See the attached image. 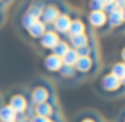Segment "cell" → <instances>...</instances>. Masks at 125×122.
Instances as JSON below:
<instances>
[{
    "label": "cell",
    "mask_w": 125,
    "mask_h": 122,
    "mask_svg": "<svg viewBox=\"0 0 125 122\" xmlns=\"http://www.w3.org/2000/svg\"><path fill=\"white\" fill-rule=\"evenodd\" d=\"M27 93H29V101L32 106L45 103V101H50V100H55V89H53V85L47 79L34 80L29 85Z\"/></svg>",
    "instance_id": "6da1fadb"
},
{
    "label": "cell",
    "mask_w": 125,
    "mask_h": 122,
    "mask_svg": "<svg viewBox=\"0 0 125 122\" xmlns=\"http://www.w3.org/2000/svg\"><path fill=\"white\" fill-rule=\"evenodd\" d=\"M7 104L16 112V114H27L29 117L34 116V109L32 104L29 101V93L27 89H16L8 95L7 98Z\"/></svg>",
    "instance_id": "7a4b0ae2"
},
{
    "label": "cell",
    "mask_w": 125,
    "mask_h": 122,
    "mask_svg": "<svg viewBox=\"0 0 125 122\" xmlns=\"http://www.w3.org/2000/svg\"><path fill=\"white\" fill-rule=\"evenodd\" d=\"M96 90L104 96H120L122 93H125V87L122 85V80L114 77L111 72L99 76L98 84H96Z\"/></svg>",
    "instance_id": "3957f363"
},
{
    "label": "cell",
    "mask_w": 125,
    "mask_h": 122,
    "mask_svg": "<svg viewBox=\"0 0 125 122\" xmlns=\"http://www.w3.org/2000/svg\"><path fill=\"white\" fill-rule=\"evenodd\" d=\"M64 11H67V8L61 0H48V2H45V5H43L40 21L50 27L53 22L56 21V18H58L61 13H64Z\"/></svg>",
    "instance_id": "277c9868"
},
{
    "label": "cell",
    "mask_w": 125,
    "mask_h": 122,
    "mask_svg": "<svg viewBox=\"0 0 125 122\" xmlns=\"http://www.w3.org/2000/svg\"><path fill=\"white\" fill-rule=\"evenodd\" d=\"M75 72L82 77H90V76H95L99 69V63L96 56H79L77 63L74 66Z\"/></svg>",
    "instance_id": "5b68a950"
},
{
    "label": "cell",
    "mask_w": 125,
    "mask_h": 122,
    "mask_svg": "<svg viewBox=\"0 0 125 122\" xmlns=\"http://www.w3.org/2000/svg\"><path fill=\"white\" fill-rule=\"evenodd\" d=\"M87 21H88V24L93 27V29H96L98 32H104V31L109 29L106 11H88Z\"/></svg>",
    "instance_id": "8992f818"
},
{
    "label": "cell",
    "mask_w": 125,
    "mask_h": 122,
    "mask_svg": "<svg viewBox=\"0 0 125 122\" xmlns=\"http://www.w3.org/2000/svg\"><path fill=\"white\" fill-rule=\"evenodd\" d=\"M32 109H34V114L43 116V117H47V119H53V117L58 116V104H56V100H50V101H45V103L35 104Z\"/></svg>",
    "instance_id": "52a82bcc"
},
{
    "label": "cell",
    "mask_w": 125,
    "mask_h": 122,
    "mask_svg": "<svg viewBox=\"0 0 125 122\" xmlns=\"http://www.w3.org/2000/svg\"><path fill=\"white\" fill-rule=\"evenodd\" d=\"M71 15L67 13V11H64V13H61V15L56 18V21L53 22L52 29L55 31L58 35H61V37H64V35H67V32H69V26H71Z\"/></svg>",
    "instance_id": "ba28073f"
},
{
    "label": "cell",
    "mask_w": 125,
    "mask_h": 122,
    "mask_svg": "<svg viewBox=\"0 0 125 122\" xmlns=\"http://www.w3.org/2000/svg\"><path fill=\"white\" fill-rule=\"evenodd\" d=\"M59 40H61V35H58V34H56L52 27H48V29L45 31V34L42 35L40 39H39V45H40L43 50L52 52L53 48H55V45L58 44Z\"/></svg>",
    "instance_id": "9c48e42d"
},
{
    "label": "cell",
    "mask_w": 125,
    "mask_h": 122,
    "mask_svg": "<svg viewBox=\"0 0 125 122\" xmlns=\"http://www.w3.org/2000/svg\"><path fill=\"white\" fill-rule=\"evenodd\" d=\"M42 63H43V67L47 72H50V74H58L59 69L62 67V59L61 56L55 55V53H48V55H45V58L42 59Z\"/></svg>",
    "instance_id": "30bf717a"
},
{
    "label": "cell",
    "mask_w": 125,
    "mask_h": 122,
    "mask_svg": "<svg viewBox=\"0 0 125 122\" xmlns=\"http://www.w3.org/2000/svg\"><path fill=\"white\" fill-rule=\"evenodd\" d=\"M67 42H69L71 48H74V50H79V48L82 47H87V45H92V37H90L88 34H79V35H69L67 37Z\"/></svg>",
    "instance_id": "8fae6325"
},
{
    "label": "cell",
    "mask_w": 125,
    "mask_h": 122,
    "mask_svg": "<svg viewBox=\"0 0 125 122\" xmlns=\"http://www.w3.org/2000/svg\"><path fill=\"white\" fill-rule=\"evenodd\" d=\"M48 29L47 24H43V22L39 19V21H35L34 24H31L29 27L26 29V34H27V37L32 39V40H39V39L42 37L45 34V31Z\"/></svg>",
    "instance_id": "7c38bea8"
},
{
    "label": "cell",
    "mask_w": 125,
    "mask_h": 122,
    "mask_svg": "<svg viewBox=\"0 0 125 122\" xmlns=\"http://www.w3.org/2000/svg\"><path fill=\"white\" fill-rule=\"evenodd\" d=\"M87 32V24L82 18H72L71 19V26H69V32H67L66 37L69 35H79V34H85Z\"/></svg>",
    "instance_id": "4fadbf2b"
},
{
    "label": "cell",
    "mask_w": 125,
    "mask_h": 122,
    "mask_svg": "<svg viewBox=\"0 0 125 122\" xmlns=\"http://www.w3.org/2000/svg\"><path fill=\"white\" fill-rule=\"evenodd\" d=\"M124 24V18H122L120 10H112L107 13V26L109 29H117Z\"/></svg>",
    "instance_id": "5bb4252c"
},
{
    "label": "cell",
    "mask_w": 125,
    "mask_h": 122,
    "mask_svg": "<svg viewBox=\"0 0 125 122\" xmlns=\"http://www.w3.org/2000/svg\"><path fill=\"white\" fill-rule=\"evenodd\" d=\"M43 5H45V0H32V2L26 7V10H24V11L29 13V15H32L35 19H40Z\"/></svg>",
    "instance_id": "9a60e30c"
},
{
    "label": "cell",
    "mask_w": 125,
    "mask_h": 122,
    "mask_svg": "<svg viewBox=\"0 0 125 122\" xmlns=\"http://www.w3.org/2000/svg\"><path fill=\"white\" fill-rule=\"evenodd\" d=\"M16 117H18V114L7 103H2V106H0V122H16Z\"/></svg>",
    "instance_id": "2e32d148"
},
{
    "label": "cell",
    "mask_w": 125,
    "mask_h": 122,
    "mask_svg": "<svg viewBox=\"0 0 125 122\" xmlns=\"http://www.w3.org/2000/svg\"><path fill=\"white\" fill-rule=\"evenodd\" d=\"M62 64H66V66H75L79 59V55H77V50H74V48H69L64 55H62Z\"/></svg>",
    "instance_id": "e0dca14e"
},
{
    "label": "cell",
    "mask_w": 125,
    "mask_h": 122,
    "mask_svg": "<svg viewBox=\"0 0 125 122\" xmlns=\"http://www.w3.org/2000/svg\"><path fill=\"white\" fill-rule=\"evenodd\" d=\"M35 21H39V19H35L32 15H29V13H26V11H22V13H21V16H19L18 24H19V27H21L22 31H26L27 27H29L31 24H34Z\"/></svg>",
    "instance_id": "ac0fdd59"
},
{
    "label": "cell",
    "mask_w": 125,
    "mask_h": 122,
    "mask_svg": "<svg viewBox=\"0 0 125 122\" xmlns=\"http://www.w3.org/2000/svg\"><path fill=\"white\" fill-rule=\"evenodd\" d=\"M109 72L114 76V77H117L119 80H122V79L125 77V63H124V61H117V63H114L112 66H111Z\"/></svg>",
    "instance_id": "d6986e66"
},
{
    "label": "cell",
    "mask_w": 125,
    "mask_h": 122,
    "mask_svg": "<svg viewBox=\"0 0 125 122\" xmlns=\"http://www.w3.org/2000/svg\"><path fill=\"white\" fill-rule=\"evenodd\" d=\"M58 76H59L61 79H64V80H72V79H75L77 72H75L74 66H66V64H62V67L59 69Z\"/></svg>",
    "instance_id": "ffe728a7"
},
{
    "label": "cell",
    "mask_w": 125,
    "mask_h": 122,
    "mask_svg": "<svg viewBox=\"0 0 125 122\" xmlns=\"http://www.w3.org/2000/svg\"><path fill=\"white\" fill-rule=\"evenodd\" d=\"M69 48H71L69 42L64 40V39H61V40H59L58 44L55 45V48L52 50V53H55V55H58V56H61V58H62V55H64V53H66Z\"/></svg>",
    "instance_id": "44dd1931"
},
{
    "label": "cell",
    "mask_w": 125,
    "mask_h": 122,
    "mask_svg": "<svg viewBox=\"0 0 125 122\" xmlns=\"http://www.w3.org/2000/svg\"><path fill=\"white\" fill-rule=\"evenodd\" d=\"M77 122H99V117L93 112H82Z\"/></svg>",
    "instance_id": "7402d4cb"
},
{
    "label": "cell",
    "mask_w": 125,
    "mask_h": 122,
    "mask_svg": "<svg viewBox=\"0 0 125 122\" xmlns=\"http://www.w3.org/2000/svg\"><path fill=\"white\" fill-rule=\"evenodd\" d=\"M88 10L90 11H104V5L98 0H90L88 2Z\"/></svg>",
    "instance_id": "603a6c76"
},
{
    "label": "cell",
    "mask_w": 125,
    "mask_h": 122,
    "mask_svg": "<svg viewBox=\"0 0 125 122\" xmlns=\"http://www.w3.org/2000/svg\"><path fill=\"white\" fill-rule=\"evenodd\" d=\"M50 119H47V117H43V116H37V114H34L32 117H31V122H48Z\"/></svg>",
    "instance_id": "cb8c5ba5"
},
{
    "label": "cell",
    "mask_w": 125,
    "mask_h": 122,
    "mask_svg": "<svg viewBox=\"0 0 125 122\" xmlns=\"http://www.w3.org/2000/svg\"><path fill=\"white\" fill-rule=\"evenodd\" d=\"M98 2H101V3L104 5V8H106V7H109V5H112L115 0H98Z\"/></svg>",
    "instance_id": "d4e9b609"
},
{
    "label": "cell",
    "mask_w": 125,
    "mask_h": 122,
    "mask_svg": "<svg viewBox=\"0 0 125 122\" xmlns=\"http://www.w3.org/2000/svg\"><path fill=\"white\" fill-rule=\"evenodd\" d=\"M3 21H5V11L3 8H0V26L3 24Z\"/></svg>",
    "instance_id": "484cf974"
},
{
    "label": "cell",
    "mask_w": 125,
    "mask_h": 122,
    "mask_svg": "<svg viewBox=\"0 0 125 122\" xmlns=\"http://www.w3.org/2000/svg\"><path fill=\"white\" fill-rule=\"evenodd\" d=\"M11 0H0V8H3V7H7L8 3H10Z\"/></svg>",
    "instance_id": "4316f807"
},
{
    "label": "cell",
    "mask_w": 125,
    "mask_h": 122,
    "mask_svg": "<svg viewBox=\"0 0 125 122\" xmlns=\"http://www.w3.org/2000/svg\"><path fill=\"white\" fill-rule=\"evenodd\" d=\"M120 61H124V63H125V47L120 50Z\"/></svg>",
    "instance_id": "83f0119b"
},
{
    "label": "cell",
    "mask_w": 125,
    "mask_h": 122,
    "mask_svg": "<svg viewBox=\"0 0 125 122\" xmlns=\"http://www.w3.org/2000/svg\"><path fill=\"white\" fill-rule=\"evenodd\" d=\"M48 122H62L61 119H59V116H56V117H53V119H50Z\"/></svg>",
    "instance_id": "f1b7e54d"
},
{
    "label": "cell",
    "mask_w": 125,
    "mask_h": 122,
    "mask_svg": "<svg viewBox=\"0 0 125 122\" xmlns=\"http://www.w3.org/2000/svg\"><path fill=\"white\" fill-rule=\"evenodd\" d=\"M120 11H122V18H124V24H125V7H122Z\"/></svg>",
    "instance_id": "f546056e"
},
{
    "label": "cell",
    "mask_w": 125,
    "mask_h": 122,
    "mask_svg": "<svg viewBox=\"0 0 125 122\" xmlns=\"http://www.w3.org/2000/svg\"><path fill=\"white\" fill-rule=\"evenodd\" d=\"M120 122H125V111L120 114Z\"/></svg>",
    "instance_id": "4dcf8cb0"
},
{
    "label": "cell",
    "mask_w": 125,
    "mask_h": 122,
    "mask_svg": "<svg viewBox=\"0 0 125 122\" xmlns=\"http://www.w3.org/2000/svg\"><path fill=\"white\" fill-rule=\"evenodd\" d=\"M122 85H124V87H125V77L122 79Z\"/></svg>",
    "instance_id": "1f68e13d"
},
{
    "label": "cell",
    "mask_w": 125,
    "mask_h": 122,
    "mask_svg": "<svg viewBox=\"0 0 125 122\" xmlns=\"http://www.w3.org/2000/svg\"><path fill=\"white\" fill-rule=\"evenodd\" d=\"M0 106H2V95H0Z\"/></svg>",
    "instance_id": "d6a6232c"
},
{
    "label": "cell",
    "mask_w": 125,
    "mask_h": 122,
    "mask_svg": "<svg viewBox=\"0 0 125 122\" xmlns=\"http://www.w3.org/2000/svg\"><path fill=\"white\" fill-rule=\"evenodd\" d=\"M124 2H125V0H124Z\"/></svg>",
    "instance_id": "836d02e7"
}]
</instances>
